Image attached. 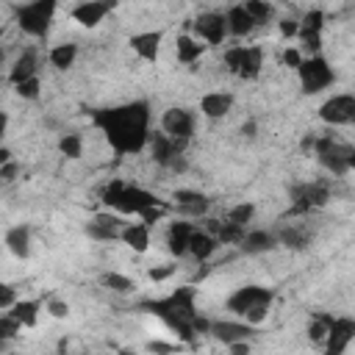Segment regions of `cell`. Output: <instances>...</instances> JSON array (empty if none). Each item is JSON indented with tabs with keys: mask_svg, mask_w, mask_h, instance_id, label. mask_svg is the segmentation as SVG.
I'll use <instances>...</instances> for the list:
<instances>
[{
	"mask_svg": "<svg viewBox=\"0 0 355 355\" xmlns=\"http://www.w3.org/2000/svg\"><path fill=\"white\" fill-rule=\"evenodd\" d=\"M19 330H22V327H19L8 313H6V316H0V349H3L11 338H17V333H19Z\"/></svg>",
	"mask_w": 355,
	"mask_h": 355,
	"instance_id": "cell-39",
	"label": "cell"
},
{
	"mask_svg": "<svg viewBox=\"0 0 355 355\" xmlns=\"http://www.w3.org/2000/svg\"><path fill=\"white\" fill-rule=\"evenodd\" d=\"M175 269H178V266H172V263H164V266H155V269H150V272H147V277H150L153 283H161V280H169V277L175 275Z\"/></svg>",
	"mask_w": 355,
	"mask_h": 355,
	"instance_id": "cell-43",
	"label": "cell"
},
{
	"mask_svg": "<svg viewBox=\"0 0 355 355\" xmlns=\"http://www.w3.org/2000/svg\"><path fill=\"white\" fill-rule=\"evenodd\" d=\"M119 239L133 250V252H147L150 250V225L144 222H125L119 227Z\"/></svg>",
	"mask_w": 355,
	"mask_h": 355,
	"instance_id": "cell-23",
	"label": "cell"
},
{
	"mask_svg": "<svg viewBox=\"0 0 355 355\" xmlns=\"http://www.w3.org/2000/svg\"><path fill=\"white\" fill-rule=\"evenodd\" d=\"M14 302H17V291L8 283H0V311L3 308H11Z\"/></svg>",
	"mask_w": 355,
	"mask_h": 355,
	"instance_id": "cell-45",
	"label": "cell"
},
{
	"mask_svg": "<svg viewBox=\"0 0 355 355\" xmlns=\"http://www.w3.org/2000/svg\"><path fill=\"white\" fill-rule=\"evenodd\" d=\"M36 67H39V55H36V50H33V47L22 50V53L17 55V61L11 64V72H8L11 83H19V80L36 75Z\"/></svg>",
	"mask_w": 355,
	"mask_h": 355,
	"instance_id": "cell-29",
	"label": "cell"
},
{
	"mask_svg": "<svg viewBox=\"0 0 355 355\" xmlns=\"http://www.w3.org/2000/svg\"><path fill=\"white\" fill-rule=\"evenodd\" d=\"M6 130H8V111L0 108V139L6 136Z\"/></svg>",
	"mask_w": 355,
	"mask_h": 355,
	"instance_id": "cell-49",
	"label": "cell"
},
{
	"mask_svg": "<svg viewBox=\"0 0 355 355\" xmlns=\"http://www.w3.org/2000/svg\"><path fill=\"white\" fill-rule=\"evenodd\" d=\"M141 308H147L150 313H155L172 333H178L183 341H191L197 336L194 330V288L191 286H180L175 288L169 297L164 300H153V302H144Z\"/></svg>",
	"mask_w": 355,
	"mask_h": 355,
	"instance_id": "cell-2",
	"label": "cell"
},
{
	"mask_svg": "<svg viewBox=\"0 0 355 355\" xmlns=\"http://www.w3.org/2000/svg\"><path fill=\"white\" fill-rule=\"evenodd\" d=\"M31 227L28 225H14L8 227L6 233V250L14 255V258H28L31 255Z\"/></svg>",
	"mask_w": 355,
	"mask_h": 355,
	"instance_id": "cell-27",
	"label": "cell"
},
{
	"mask_svg": "<svg viewBox=\"0 0 355 355\" xmlns=\"http://www.w3.org/2000/svg\"><path fill=\"white\" fill-rule=\"evenodd\" d=\"M297 75H300V86H302L305 94H319L336 80V72H333V67L327 64V58L322 53L305 55L302 64L297 67Z\"/></svg>",
	"mask_w": 355,
	"mask_h": 355,
	"instance_id": "cell-6",
	"label": "cell"
},
{
	"mask_svg": "<svg viewBox=\"0 0 355 355\" xmlns=\"http://www.w3.org/2000/svg\"><path fill=\"white\" fill-rule=\"evenodd\" d=\"M319 119L324 125H352L355 122V97L352 94H333L319 105Z\"/></svg>",
	"mask_w": 355,
	"mask_h": 355,
	"instance_id": "cell-9",
	"label": "cell"
},
{
	"mask_svg": "<svg viewBox=\"0 0 355 355\" xmlns=\"http://www.w3.org/2000/svg\"><path fill=\"white\" fill-rule=\"evenodd\" d=\"M227 349L236 352V355H247L250 352V344L247 341H233V344H227Z\"/></svg>",
	"mask_w": 355,
	"mask_h": 355,
	"instance_id": "cell-48",
	"label": "cell"
},
{
	"mask_svg": "<svg viewBox=\"0 0 355 355\" xmlns=\"http://www.w3.org/2000/svg\"><path fill=\"white\" fill-rule=\"evenodd\" d=\"M355 338V322L349 316H333L327 324V338H324V349L330 355H341L349 349Z\"/></svg>",
	"mask_w": 355,
	"mask_h": 355,
	"instance_id": "cell-14",
	"label": "cell"
},
{
	"mask_svg": "<svg viewBox=\"0 0 355 355\" xmlns=\"http://www.w3.org/2000/svg\"><path fill=\"white\" fill-rule=\"evenodd\" d=\"M14 92H17L22 100H36V97L42 94V80H39V75H31V78L14 83Z\"/></svg>",
	"mask_w": 355,
	"mask_h": 355,
	"instance_id": "cell-35",
	"label": "cell"
},
{
	"mask_svg": "<svg viewBox=\"0 0 355 355\" xmlns=\"http://www.w3.org/2000/svg\"><path fill=\"white\" fill-rule=\"evenodd\" d=\"M147 144H150V153H153L155 164L169 169L172 161H178V158L183 155V150H186L189 141H186V139H175V136H166V133L161 130V133H150Z\"/></svg>",
	"mask_w": 355,
	"mask_h": 355,
	"instance_id": "cell-12",
	"label": "cell"
},
{
	"mask_svg": "<svg viewBox=\"0 0 355 355\" xmlns=\"http://www.w3.org/2000/svg\"><path fill=\"white\" fill-rule=\"evenodd\" d=\"M78 58V44L75 42H64V44H55L50 53H47V61L55 67V69H69Z\"/></svg>",
	"mask_w": 355,
	"mask_h": 355,
	"instance_id": "cell-31",
	"label": "cell"
},
{
	"mask_svg": "<svg viewBox=\"0 0 355 355\" xmlns=\"http://www.w3.org/2000/svg\"><path fill=\"white\" fill-rule=\"evenodd\" d=\"M122 186H125V180H111V183L103 189L100 200H103L108 208H114V205H116V200H119V191H122Z\"/></svg>",
	"mask_w": 355,
	"mask_h": 355,
	"instance_id": "cell-41",
	"label": "cell"
},
{
	"mask_svg": "<svg viewBox=\"0 0 355 355\" xmlns=\"http://www.w3.org/2000/svg\"><path fill=\"white\" fill-rule=\"evenodd\" d=\"M39 308H42L39 300H17V302L11 305V311H8V316H11L19 327H33V324L39 322Z\"/></svg>",
	"mask_w": 355,
	"mask_h": 355,
	"instance_id": "cell-30",
	"label": "cell"
},
{
	"mask_svg": "<svg viewBox=\"0 0 355 355\" xmlns=\"http://www.w3.org/2000/svg\"><path fill=\"white\" fill-rule=\"evenodd\" d=\"M122 225H125L122 214H97V216L86 225V236L94 239V241H116Z\"/></svg>",
	"mask_w": 355,
	"mask_h": 355,
	"instance_id": "cell-18",
	"label": "cell"
},
{
	"mask_svg": "<svg viewBox=\"0 0 355 355\" xmlns=\"http://www.w3.org/2000/svg\"><path fill=\"white\" fill-rule=\"evenodd\" d=\"M100 286L108 288V291H116V294H128V291L136 288V283L128 275H119V272H103L100 275Z\"/></svg>",
	"mask_w": 355,
	"mask_h": 355,
	"instance_id": "cell-32",
	"label": "cell"
},
{
	"mask_svg": "<svg viewBox=\"0 0 355 355\" xmlns=\"http://www.w3.org/2000/svg\"><path fill=\"white\" fill-rule=\"evenodd\" d=\"M225 22H227V36H236V39L252 33V28H255V19L247 14V8L241 3L239 6H230L225 11Z\"/></svg>",
	"mask_w": 355,
	"mask_h": 355,
	"instance_id": "cell-25",
	"label": "cell"
},
{
	"mask_svg": "<svg viewBox=\"0 0 355 355\" xmlns=\"http://www.w3.org/2000/svg\"><path fill=\"white\" fill-rule=\"evenodd\" d=\"M194 125H197L194 114L189 108H183V105H169L164 111V116H161V130L166 136H175V139H186L189 141L194 136Z\"/></svg>",
	"mask_w": 355,
	"mask_h": 355,
	"instance_id": "cell-11",
	"label": "cell"
},
{
	"mask_svg": "<svg viewBox=\"0 0 355 355\" xmlns=\"http://www.w3.org/2000/svg\"><path fill=\"white\" fill-rule=\"evenodd\" d=\"M155 202H161L150 189H141V186H122V191H119V200H116V205H114V211L116 214H122V216H139L144 208H150V205H155Z\"/></svg>",
	"mask_w": 355,
	"mask_h": 355,
	"instance_id": "cell-10",
	"label": "cell"
},
{
	"mask_svg": "<svg viewBox=\"0 0 355 355\" xmlns=\"http://www.w3.org/2000/svg\"><path fill=\"white\" fill-rule=\"evenodd\" d=\"M0 39H3V28H0Z\"/></svg>",
	"mask_w": 355,
	"mask_h": 355,
	"instance_id": "cell-51",
	"label": "cell"
},
{
	"mask_svg": "<svg viewBox=\"0 0 355 355\" xmlns=\"http://www.w3.org/2000/svg\"><path fill=\"white\" fill-rule=\"evenodd\" d=\"M330 200V189L322 180L313 183H297L291 189V214H311L322 205H327Z\"/></svg>",
	"mask_w": 355,
	"mask_h": 355,
	"instance_id": "cell-8",
	"label": "cell"
},
{
	"mask_svg": "<svg viewBox=\"0 0 355 355\" xmlns=\"http://www.w3.org/2000/svg\"><path fill=\"white\" fill-rule=\"evenodd\" d=\"M191 230H194L191 222H172V225H169V230H166V250H169L175 258H183V255H186Z\"/></svg>",
	"mask_w": 355,
	"mask_h": 355,
	"instance_id": "cell-26",
	"label": "cell"
},
{
	"mask_svg": "<svg viewBox=\"0 0 355 355\" xmlns=\"http://www.w3.org/2000/svg\"><path fill=\"white\" fill-rule=\"evenodd\" d=\"M208 333H211L216 341H222V344L227 347V344H233V341H247V338H252V336H255V327L247 324L244 319H236V322L225 319V322H211Z\"/></svg>",
	"mask_w": 355,
	"mask_h": 355,
	"instance_id": "cell-17",
	"label": "cell"
},
{
	"mask_svg": "<svg viewBox=\"0 0 355 355\" xmlns=\"http://www.w3.org/2000/svg\"><path fill=\"white\" fill-rule=\"evenodd\" d=\"M239 247L247 252V255H261V252H269L277 247V236L269 233V230H244Z\"/></svg>",
	"mask_w": 355,
	"mask_h": 355,
	"instance_id": "cell-24",
	"label": "cell"
},
{
	"mask_svg": "<svg viewBox=\"0 0 355 355\" xmlns=\"http://www.w3.org/2000/svg\"><path fill=\"white\" fill-rule=\"evenodd\" d=\"M241 133H244V136H250V139H252V136H255V122H252V119H247V122H244V125H241Z\"/></svg>",
	"mask_w": 355,
	"mask_h": 355,
	"instance_id": "cell-50",
	"label": "cell"
},
{
	"mask_svg": "<svg viewBox=\"0 0 355 355\" xmlns=\"http://www.w3.org/2000/svg\"><path fill=\"white\" fill-rule=\"evenodd\" d=\"M194 33L200 42H205L208 47L214 44H222L227 39V22H225V14L219 11H205L194 19Z\"/></svg>",
	"mask_w": 355,
	"mask_h": 355,
	"instance_id": "cell-13",
	"label": "cell"
},
{
	"mask_svg": "<svg viewBox=\"0 0 355 355\" xmlns=\"http://www.w3.org/2000/svg\"><path fill=\"white\" fill-rule=\"evenodd\" d=\"M58 150H61V155H67V158H80L83 155V139L78 136V133H64L61 139H58Z\"/></svg>",
	"mask_w": 355,
	"mask_h": 355,
	"instance_id": "cell-34",
	"label": "cell"
},
{
	"mask_svg": "<svg viewBox=\"0 0 355 355\" xmlns=\"http://www.w3.org/2000/svg\"><path fill=\"white\" fill-rule=\"evenodd\" d=\"M277 31H280V36L291 39V36H297V31H300V22H297V19H280V22H277Z\"/></svg>",
	"mask_w": 355,
	"mask_h": 355,
	"instance_id": "cell-46",
	"label": "cell"
},
{
	"mask_svg": "<svg viewBox=\"0 0 355 355\" xmlns=\"http://www.w3.org/2000/svg\"><path fill=\"white\" fill-rule=\"evenodd\" d=\"M164 214H166V208H164L161 202H155V205H150V208H144V211L139 214V219H141L144 225H155L158 219H164Z\"/></svg>",
	"mask_w": 355,
	"mask_h": 355,
	"instance_id": "cell-42",
	"label": "cell"
},
{
	"mask_svg": "<svg viewBox=\"0 0 355 355\" xmlns=\"http://www.w3.org/2000/svg\"><path fill=\"white\" fill-rule=\"evenodd\" d=\"M252 216H255V205L252 202H239V205H233L227 211V219L236 222V225H241V227H247L252 222Z\"/></svg>",
	"mask_w": 355,
	"mask_h": 355,
	"instance_id": "cell-36",
	"label": "cell"
},
{
	"mask_svg": "<svg viewBox=\"0 0 355 355\" xmlns=\"http://www.w3.org/2000/svg\"><path fill=\"white\" fill-rule=\"evenodd\" d=\"M55 6H58V0H31L17 11V25L22 28V33L39 39V36H44L50 31Z\"/></svg>",
	"mask_w": 355,
	"mask_h": 355,
	"instance_id": "cell-7",
	"label": "cell"
},
{
	"mask_svg": "<svg viewBox=\"0 0 355 355\" xmlns=\"http://www.w3.org/2000/svg\"><path fill=\"white\" fill-rule=\"evenodd\" d=\"M225 67L241 80H255L263 67V50L258 44H233L225 50Z\"/></svg>",
	"mask_w": 355,
	"mask_h": 355,
	"instance_id": "cell-5",
	"label": "cell"
},
{
	"mask_svg": "<svg viewBox=\"0 0 355 355\" xmlns=\"http://www.w3.org/2000/svg\"><path fill=\"white\" fill-rule=\"evenodd\" d=\"M172 200H175L178 211L186 216H205V211L211 208V200L200 191H191V189H178L172 194Z\"/></svg>",
	"mask_w": 355,
	"mask_h": 355,
	"instance_id": "cell-21",
	"label": "cell"
},
{
	"mask_svg": "<svg viewBox=\"0 0 355 355\" xmlns=\"http://www.w3.org/2000/svg\"><path fill=\"white\" fill-rule=\"evenodd\" d=\"M114 6H116V0H83V3H78V6L69 11V17H72V22H78L80 28H97V25L114 11Z\"/></svg>",
	"mask_w": 355,
	"mask_h": 355,
	"instance_id": "cell-15",
	"label": "cell"
},
{
	"mask_svg": "<svg viewBox=\"0 0 355 355\" xmlns=\"http://www.w3.org/2000/svg\"><path fill=\"white\" fill-rule=\"evenodd\" d=\"M161 42H164V33H161V31H141V33H133V36H130L133 53H136L141 61H150V64L158 58Z\"/></svg>",
	"mask_w": 355,
	"mask_h": 355,
	"instance_id": "cell-19",
	"label": "cell"
},
{
	"mask_svg": "<svg viewBox=\"0 0 355 355\" xmlns=\"http://www.w3.org/2000/svg\"><path fill=\"white\" fill-rule=\"evenodd\" d=\"M277 244H286V247L300 250V247H305V244H308V236H305L302 230H297V227H286V230L277 236Z\"/></svg>",
	"mask_w": 355,
	"mask_h": 355,
	"instance_id": "cell-38",
	"label": "cell"
},
{
	"mask_svg": "<svg viewBox=\"0 0 355 355\" xmlns=\"http://www.w3.org/2000/svg\"><path fill=\"white\" fill-rule=\"evenodd\" d=\"M147 349H155V352H172V349H180L178 344H161V341H153L147 344Z\"/></svg>",
	"mask_w": 355,
	"mask_h": 355,
	"instance_id": "cell-47",
	"label": "cell"
},
{
	"mask_svg": "<svg viewBox=\"0 0 355 355\" xmlns=\"http://www.w3.org/2000/svg\"><path fill=\"white\" fill-rule=\"evenodd\" d=\"M233 108V94L230 92H205L200 97V114L205 119H222Z\"/></svg>",
	"mask_w": 355,
	"mask_h": 355,
	"instance_id": "cell-20",
	"label": "cell"
},
{
	"mask_svg": "<svg viewBox=\"0 0 355 355\" xmlns=\"http://www.w3.org/2000/svg\"><path fill=\"white\" fill-rule=\"evenodd\" d=\"M272 302H275V291L272 288H266V286H244V288H236L227 297L225 305H227L230 313H236L247 324L258 327L261 322H266Z\"/></svg>",
	"mask_w": 355,
	"mask_h": 355,
	"instance_id": "cell-3",
	"label": "cell"
},
{
	"mask_svg": "<svg viewBox=\"0 0 355 355\" xmlns=\"http://www.w3.org/2000/svg\"><path fill=\"white\" fill-rule=\"evenodd\" d=\"M330 319H333V316H327V313H319L316 319H311V324H308V338L316 341V344H322V341L327 338V324H330Z\"/></svg>",
	"mask_w": 355,
	"mask_h": 355,
	"instance_id": "cell-37",
	"label": "cell"
},
{
	"mask_svg": "<svg viewBox=\"0 0 355 355\" xmlns=\"http://www.w3.org/2000/svg\"><path fill=\"white\" fill-rule=\"evenodd\" d=\"M241 6H244V8H247V14L255 19V25L269 22V19H272V14H275V8H272V3H269V0H244Z\"/></svg>",
	"mask_w": 355,
	"mask_h": 355,
	"instance_id": "cell-33",
	"label": "cell"
},
{
	"mask_svg": "<svg viewBox=\"0 0 355 355\" xmlns=\"http://www.w3.org/2000/svg\"><path fill=\"white\" fill-rule=\"evenodd\" d=\"M44 311H47L53 319H67V316H69V302H67V300H58V297H47V300H44Z\"/></svg>",
	"mask_w": 355,
	"mask_h": 355,
	"instance_id": "cell-40",
	"label": "cell"
},
{
	"mask_svg": "<svg viewBox=\"0 0 355 355\" xmlns=\"http://www.w3.org/2000/svg\"><path fill=\"white\" fill-rule=\"evenodd\" d=\"M94 125L105 133L116 155H136L150 139V105L144 100H133L125 105L103 108L94 114Z\"/></svg>",
	"mask_w": 355,
	"mask_h": 355,
	"instance_id": "cell-1",
	"label": "cell"
},
{
	"mask_svg": "<svg viewBox=\"0 0 355 355\" xmlns=\"http://www.w3.org/2000/svg\"><path fill=\"white\" fill-rule=\"evenodd\" d=\"M302 58H305V55H302L300 47H286V50H283V64L291 67V69H297V67L302 64Z\"/></svg>",
	"mask_w": 355,
	"mask_h": 355,
	"instance_id": "cell-44",
	"label": "cell"
},
{
	"mask_svg": "<svg viewBox=\"0 0 355 355\" xmlns=\"http://www.w3.org/2000/svg\"><path fill=\"white\" fill-rule=\"evenodd\" d=\"M313 153L319 155L322 166H324L327 172H333L336 178H344V175L355 166V150H352L349 144L336 141L333 136H316Z\"/></svg>",
	"mask_w": 355,
	"mask_h": 355,
	"instance_id": "cell-4",
	"label": "cell"
},
{
	"mask_svg": "<svg viewBox=\"0 0 355 355\" xmlns=\"http://www.w3.org/2000/svg\"><path fill=\"white\" fill-rule=\"evenodd\" d=\"M205 42H200L197 36H189V33H180L178 42H175V53H178V61L180 64H194L200 61V55L205 53Z\"/></svg>",
	"mask_w": 355,
	"mask_h": 355,
	"instance_id": "cell-28",
	"label": "cell"
},
{
	"mask_svg": "<svg viewBox=\"0 0 355 355\" xmlns=\"http://www.w3.org/2000/svg\"><path fill=\"white\" fill-rule=\"evenodd\" d=\"M297 22H300L297 36L302 39L308 55L319 53V50H322V31H324V11H322V8H311V11H308L302 19H297Z\"/></svg>",
	"mask_w": 355,
	"mask_h": 355,
	"instance_id": "cell-16",
	"label": "cell"
},
{
	"mask_svg": "<svg viewBox=\"0 0 355 355\" xmlns=\"http://www.w3.org/2000/svg\"><path fill=\"white\" fill-rule=\"evenodd\" d=\"M216 247H219V241H216V236H214L211 230H200V227H194L191 236H189L186 255H191L194 261H208V258L216 252Z\"/></svg>",
	"mask_w": 355,
	"mask_h": 355,
	"instance_id": "cell-22",
	"label": "cell"
}]
</instances>
